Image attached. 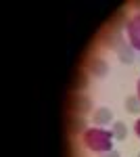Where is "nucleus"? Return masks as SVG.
Returning <instances> with one entry per match:
<instances>
[{
  "instance_id": "obj_1",
  "label": "nucleus",
  "mask_w": 140,
  "mask_h": 157,
  "mask_svg": "<svg viewBox=\"0 0 140 157\" xmlns=\"http://www.w3.org/2000/svg\"><path fill=\"white\" fill-rule=\"evenodd\" d=\"M82 143L88 151H94V153H109L113 151V132L111 130H103V128H88L86 132L82 134Z\"/></svg>"
},
{
  "instance_id": "obj_2",
  "label": "nucleus",
  "mask_w": 140,
  "mask_h": 157,
  "mask_svg": "<svg viewBox=\"0 0 140 157\" xmlns=\"http://www.w3.org/2000/svg\"><path fill=\"white\" fill-rule=\"evenodd\" d=\"M107 44H109L111 48H115V52H117V57H119V61H121V63L132 65V63L136 61V50L130 46V42L121 40L119 36H117V40H109Z\"/></svg>"
},
{
  "instance_id": "obj_3",
  "label": "nucleus",
  "mask_w": 140,
  "mask_h": 157,
  "mask_svg": "<svg viewBox=\"0 0 140 157\" xmlns=\"http://www.w3.org/2000/svg\"><path fill=\"white\" fill-rule=\"evenodd\" d=\"M126 34H128L130 46L136 52H140V13L130 17V21L126 23Z\"/></svg>"
},
{
  "instance_id": "obj_4",
  "label": "nucleus",
  "mask_w": 140,
  "mask_h": 157,
  "mask_svg": "<svg viewBox=\"0 0 140 157\" xmlns=\"http://www.w3.org/2000/svg\"><path fill=\"white\" fill-rule=\"evenodd\" d=\"M71 109H73L75 115H84V113H88L92 109V101L86 94H75L73 101H71Z\"/></svg>"
},
{
  "instance_id": "obj_5",
  "label": "nucleus",
  "mask_w": 140,
  "mask_h": 157,
  "mask_svg": "<svg viewBox=\"0 0 140 157\" xmlns=\"http://www.w3.org/2000/svg\"><path fill=\"white\" fill-rule=\"evenodd\" d=\"M92 121L98 128L105 126V124H111V121H113V111L109 107H96L92 111Z\"/></svg>"
},
{
  "instance_id": "obj_6",
  "label": "nucleus",
  "mask_w": 140,
  "mask_h": 157,
  "mask_svg": "<svg viewBox=\"0 0 140 157\" xmlns=\"http://www.w3.org/2000/svg\"><path fill=\"white\" fill-rule=\"evenodd\" d=\"M88 71H90V75H94V78H105L107 73H109V65L105 63V59L96 57V59H92L88 63Z\"/></svg>"
},
{
  "instance_id": "obj_7",
  "label": "nucleus",
  "mask_w": 140,
  "mask_h": 157,
  "mask_svg": "<svg viewBox=\"0 0 140 157\" xmlns=\"http://www.w3.org/2000/svg\"><path fill=\"white\" fill-rule=\"evenodd\" d=\"M84 124H86V121H84L82 115H75V113H73V115L69 117V132H71V134H78V132L84 134L86 130H88Z\"/></svg>"
},
{
  "instance_id": "obj_8",
  "label": "nucleus",
  "mask_w": 140,
  "mask_h": 157,
  "mask_svg": "<svg viewBox=\"0 0 140 157\" xmlns=\"http://www.w3.org/2000/svg\"><path fill=\"white\" fill-rule=\"evenodd\" d=\"M111 132H113V138L115 140H128V126L123 121H113Z\"/></svg>"
},
{
  "instance_id": "obj_9",
  "label": "nucleus",
  "mask_w": 140,
  "mask_h": 157,
  "mask_svg": "<svg viewBox=\"0 0 140 157\" xmlns=\"http://www.w3.org/2000/svg\"><path fill=\"white\" fill-rule=\"evenodd\" d=\"M123 107L128 113L132 115H140V98L134 94V97H126V103H123Z\"/></svg>"
},
{
  "instance_id": "obj_10",
  "label": "nucleus",
  "mask_w": 140,
  "mask_h": 157,
  "mask_svg": "<svg viewBox=\"0 0 140 157\" xmlns=\"http://www.w3.org/2000/svg\"><path fill=\"white\" fill-rule=\"evenodd\" d=\"M100 157H121V155H119V153H117L115 149H113V151H109V153H103Z\"/></svg>"
},
{
  "instance_id": "obj_11",
  "label": "nucleus",
  "mask_w": 140,
  "mask_h": 157,
  "mask_svg": "<svg viewBox=\"0 0 140 157\" xmlns=\"http://www.w3.org/2000/svg\"><path fill=\"white\" fill-rule=\"evenodd\" d=\"M134 132H136V136L140 138V117L136 120V124H134Z\"/></svg>"
},
{
  "instance_id": "obj_12",
  "label": "nucleus",
  "mask_w": 140,
  "mask_h": 157,
  "mask_svg": "<svg viewBox=\"0 0 140 157\" xmlns=\"http://www.w3.org/2000/svg\"><path fill=\"white\" fill-rule=\"evenodd\" d=\"M136 97L140 98V78H138V82H136Z\"/></svg>"
},
{
  "instance_id": "obj_13",
  "label": "nucleus",
  "mask_w": 140,
  "mask_h": 157,
  "mask_svg": "<svg viewBox=\"0 0 140 157\" xmlns=\"http://www.w3.org/2000/svg\"><path fill=\"white\" fill-rule=\"evenodd\" d=\"M138 157H140V153H138Z\"/></svg>"
}]
</instances>
